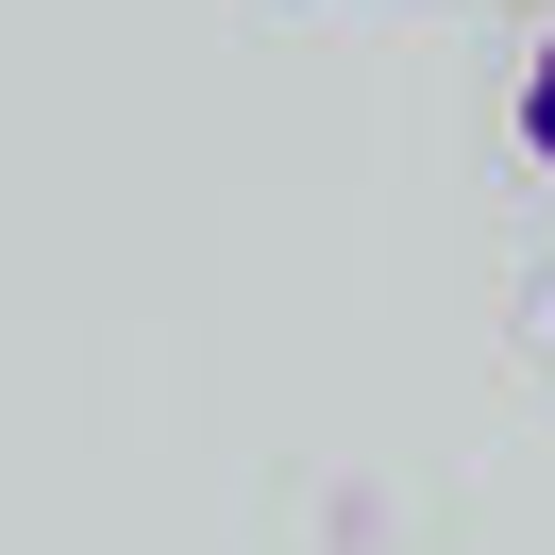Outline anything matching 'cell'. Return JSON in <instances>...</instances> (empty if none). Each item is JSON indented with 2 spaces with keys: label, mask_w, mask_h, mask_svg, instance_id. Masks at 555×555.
Returning <instances> with one entry per match:
<instances>
[{
  "label": "cell",
  "mask_w": 555,
  "mask_h": 555,
  "mask_svg": "<svg viewBox=\"0 0 555 555\" xmlns=\"http://www.w3.org/2000/svg\"><path fill=\"white\" fill-rule=\"evenodd\" d=\"M539 320H555V304H539Z\"/></svg>",
  "instance_id": "2"
},
{
  "label": "cell",
  "mask_w": 555,
  "mask_h": 555,
  "mask_svg": "<svg viewBox=\"0 0 555 555\" xmlns=\"http://www.w3.org/2000/svg\"><path fill=\"white\" fill-rule=\"evenodd\" d=\"M505 135H521V152H539V169H555V35L521 51V85H505Z\"/></svg>",
  "instance_id": "1"
}]
</instances>
